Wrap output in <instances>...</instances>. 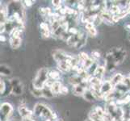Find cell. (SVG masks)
Segmentation results:
<instances>
[{"label":"cell","instance_id":"cell-48","mask_svg":"<svg viewBox=\"0 0 130 121\" xmlns=\"http://www.w3.org/2000/svg\"><path fill=\"white\" fill-rule=\"evenodd\" d=\"M129 78H130V75H129Z\"/></svg>","mask_w":130,"mask_h":121},{"label":"cell","instance_id":"cell-27","mask_svg":"<svg viewBox=\"0 0 130 121\" xmlns=\"http://www.w3.org/2000/svg\"><path fill=\"white\" fill-rule=\"evenodd\" d=\"M61 22L60 20H54L53 22H52V23L50 24V28H51V32L52 33L53 32H55V31L57 29H58L61 27Z\"/></svg>","mask_w":130,"mask_h":121},{"label":"cell","instance_id":"cell-39","mask_svg":"<svg viewBox=\"0 0 130 121\" xmlns=\"http://www.w3.org/2000/svg\"><path fill=\"white\" fill-rule=\"evenodd\" d=\"M85 28H86V29L88 31L90 29L95 28V25H94V24H92V23H87V24H86V25H85Z\"/></svg>","mask_w":130,"mask_h":121},{"label":"cell","instance_id":"cell-25","mask_svg":"<svg viewBox=\"0 0 130 121\" xmlns=\"http://www.w3.org/2000/svg\"><path fill=\"white\" fill-rule=\"evenodd\" d=\"M89 118L91 119L92 121H104V119H103V118L101 117V116L99 115L95 111H92L90 112L89 114Z\"/></svg>","mask_w":130,"mask_h":121},{"label":"cell","instance_id":"cell-47","mask_svg":"<svg viewBox=\"0 0 130 121\" xmlns=\"http://www.w3.org/2000/svg\"><path fill=\"white\" fill-rule=\"evenodd\" d=\"M56 121H61V120H56Z\"/></svg>","mask_w":130,"mask_h":121},{"label":"cell","instance_id":"cell-5","mask_svg":"<svg viewBox=\"0 0 130 121\" xmlns=\"http://www.w3.org/2000/svg\"><path fill=\"white\" fill-rule=\"evenodd\" d=\"M11 94L15 95H20L23 93V84H22L21 81L17 78H12L11 80Z\"/></svg>","mask_w":130,"mask_h":121},{"label":"cell","instance_id":"cell-38","mask_svg":"<svg viewBox=\"0 0 130 121\" xmlns=\"http://www.w3.org/2000/svg\"><path fill=\"white\" fill-rule=\"evenodd\" d=\"M61 1H59V0H57V1L56 0H53V1H52V4L57 8L61 7Z\"/></svg>","mask_w":130,"mask_h":121},{"label":"cell","instance_id":"cell-3","mask_svg":"<svg viewBox=\"0 0 130 121\" xmlns=\"http://www.w3.org/2000/svg\"><path fill=\"white\" fill-rule=\"evenodd\" d=\"M53 59H54L55 61H57V63L66 61V62H68L70 65L71 60H72L74 57L70 55H68L67 53H66L62 50H55L53 53Z\"/></svg>","mask_w":130,"mask_h":121},{"label":"cell","instance_id":"cell-14","mask_svg":"<svg viewBox=\"0 0 130 121\" xmlns=\"http://www.w3.org/2000/svg\"><path fill=\"white\" fill-rule=\"evenodd\" d=\"M124 80V77L121 74H116L113 76V78H111V82L112 83L113 86H117L119 84H121L123 83Z\"/></svg>","mask_w":130,"mask_h":121},{"label":"cell","instance_id":"cell-22","mask_svg":"<svg viewBox=\"0 0 130 121\" xmlns=\"http://www.w3.org/2000/svg\"><path fill=\"white\" fill-rule=\"evenodd\" d=\"M89 82H90V84H91V86L98 87H100L101 85L103 84L101 79L98 78H95V77H93L91 78H90Z\"/></svg>","mask_w":130,"mask_h":121},{"label":"cell","instance_id":"cell-8","mask_svg":"<svg viewBox=\"0 0 130 121\" xmlns=\"http://www.w3.org/2000/svg\"><path fill=\"white\" fill-rule=\"evenodd\" d=\"M116 65V64L114 61V58H113L112 55L111 54V53H108L106 56V58H105V68H106V70L111 71V70H114Z\"/></svg>","mask_w":130,"mask_h":121},{"label":"cell","instance_id":"cell-24","mask_svg":"<svg viewBox=\"0 0 130 121\" xmlns=\"http://www.w3.org/2000/svg\"><path fill=\"white\" fill-rule=\"evenodd\" d=\"M42 92H43V96L47 98H53V94L51 91L50 87H44L43 89H42Z\"/></svg>","mask_w":130,"mask_h":121},{"label":"cell","instance_id":"cell-4","mask_svg":"<svg viewBox=\"0 0 130 121\" xmlns=\"http://www.w3.org/2000/svg\"><path fill=\"white\" fill-rule=\"evenodd\" d=\"M110 53H111V54L112 55L116 65H120L123 63L125 57H126V52L120 48H114L112 50H111Z\"/></svg>","mask_w":130,"mask_h":121},{"label":"cell","instance_id":"cell-7","mask_svg":"<svg viewBox=\"0 0 130 121\" xmlns=\"http://www.w3.org/2000/svg\"><path fill=\"white\" fill-rule=\"evenodd\" d=\"M113 85L111 82V81H106V82H103V84L100 87V93L103 95V96L104 97L107 94H108L113 91Z\"/></svg>","mask_w":130,"mask_h":121},{"label":"cell","instance_id":"cell-11","mask_svg":"<svg viewBox=\"0 0 130 121\" xmlns=\"http://www.w3.org/2000/svg\"><path fill=\"white\" fill-rule=\"evenodd\" d=\"M80 40V32L77 35H71L70 37L66 40V43L69 46H74L75 47L76 44Z\"/></svg>","mask_w":130,"mask_h":121},{"label":"cell","instance_id":"cell-9","mask_svg":"<svg viewBox=\"0 0 130 121\" xmlns=\"http://www.w3.org/2000/svg\"><path fill=\"white\" fill-rule=\"evenodd\" d=\"M19 113L23 119H31L33 114L32 111H31L28 107L22 105L19 107Z\"/></svg>","mask_w":130,"mask_h":121},{"label":"cell","instance_id":"cell-18","mask_svg":"<svg viewBox=\"0 0 130 121\" xmlns=\"http://www.w3.org/2000/svg\"><path fill=\"white\" fill-rule=\"evenodd\" d=\"M83 96V98H85V99L89 101V102H94V101L97 100V98L95 97V95H94V93L90 89L87 90L86 92L84 93V95Z\"/></svg>","mask_w":130,"mask_h":121},{"label":"cell","instance_id":"cell-26","mask_svg":"<svg viewBox=\"0 0 130 121\" xmlns=\"http://www.w3.org/2000/svg\"><path fill=\"white\" fill-rule=\"evenodd\" d=\"M48 78L53 80L54 82H56V81H58L60 79V74L57 72V71H55V70H53V71H50L48 74Z\"/></svg>","mask_w":130,"mask_h":121},{"label":"cell","instance_id":"cell-45","mask_svg":"<svg viewBox=\"0 0 130 121\" xmlns=\"http://www.w3.org/2000/svg\"><path fill=\"white\" fill-rule=\"evenodd\" d=\"M85 121H92V119H90V118H87Z\"/></svg>","mask_w":130,"mask_h":121},{"label":"cell","instance_id":"cell-30","mask_svg":"<svg viewBox=\"0 0 130 121\" xmlns=\"http://www.w3.org/2000/svg\"><path fill=\"white\" fill-rule=\"evenodd\" d=\"M89 57L88 55L86 53H84V52H82V53H80L79 54H78V59L81 61L82 62H84V61H86L87 59H89Z\"/></svg>","mask_w":130,"mask_h":121},{"label":"cell","instance_id":"cell-15","mask_svg":"<svg viewBox=\"0 0 130 121\" xmlns=\"http://www.w3.org/2000/svg\"><path fill=\"white\" fill-rule=\"evenodd\" d=\"M86 43H87V34L83 32H80V40L78 42V44L75 45L74 48L76 49L81 48L86 44Z\"/></svg>","mask_w":130,"mask_h":121},{"label":"cell","instance_id":"cell-19","mask_svg":"<svg viewBox=\"0 0 130 121\" xmlns=\"http://www.w3.org/2000/svg\"><path fill=\"white\" fill-rule=\"evenodd\" d=\"M61 87H62V85H61V83L59 82V81L53 82L52 87H50V89H51V91H52L53 95H57V94H60Z\"/></svg>","mask_w":130,"mask_h":121},{"label":"cell","instance_id":"cell-33","mask_svg":"<svg viewBox=\"0 0 130 121\" xmlns=\"http://www.w3.org/2000/svg\"><path fill=\"white\" fill-rule=\"evenodd\" d=\"M41 34H42V37H43L44 38H48V37L51 36V34H52V32H51V30L41 31Z\"/></svg>","mask_w":130,"mask_h":121},{"label":"cell","instance_id":"cell-34","mask_svg":"<svg viewBox=\"0 0 130 121\" xmlns=\"http://www.w3.org/2000/svg\"><path fill=\"white\" fill-rule=\"evenodd\" d=\"M79 32V31L75 28H70V29L68 30V33L71 36V35H77Z\"/></svg>","mask_w":130,"mask_h":121},{"label":"cell","instance_id":"cell-35","mask_svg":"<svg viewBox=\"0 0 130 121\" xmlns=\"http://www.w3.org/2000/svg\"><path fill=\"white\" fill-rule=\"evenodd\" d=\"M91 56H92V58H93L94 60H97L98 58L100 57V52H99V51L95 50V51H93L91 53Z\"/></svg>","mask_w":130,"mask_h":121},{"label":"cell","instance_id":"cell-1","mask_svg":"<svg viewBox=\"0 0 130 121\" xmlns=\"http://www.w3.org/2000/svg\"><path fill=\"white\" fill-rule=\"evenodd\" d=\"M48 74H49L48 70L46 68H42L40 70L33 80V83H32L33 87L38 90H42L45 87V84L49 78Z\"/></svg>","mask_w":130,"mask_h":121},{"label":"cell","instance_id":"cell-21","mask_svg":"<svg viewBox=\"0 0 130 121\" xmlns=\"http://www.w3.org/2000/svg\"><path fill=\"white\" fill-rule=\"evenodd\" d=\"M93 65H95V60L93 58H89L86 61L83 62V68L84 70H90Z\"/></svg>","mask_w":130,"mask_h":121},{"label":"cell","instance_id":"cell-23","mask_svg":"<svg viewBox=\"0 0 130 121\" xmlns=\"http://www.w3.org/2000/svg\"><path fill=\"white\" fill-rule=\"evenodd\" d=\"M0 73H1V75H4V76H8L11 75V70L9 68V67L6 65H1V69H0Z\"/></svg>","mask_w":130,"mask_h":121},{"label":"cell","instance_id":"cell-12","mask_svg":"<svg viewBox=\"0 0 130 121\" xmlns=\"http://www.w3.org/2000/svg\"><path fill=\"white\" fill-rule=\"evenodd\" d=\"M84 84H86V82H83L82 84L74 87L73 93L75 95H84V93L87 91V89H86V87H85Z\"/></svg>","mask_w":130,"mask_h":121},{"label":"cell","instance_id":"cell-10","mask_svg":"<svg viewBox=\"0 0 130 121\" xmlns=\"http://www.w3.org/2000/svg\"><path fill=\"white\" fill-rule=\"evenodd\" d=\"M100 15L101 17L103 22H105V23L107 24H114L113 21H112V15H111L107 11H101Z\"/></svg>","mask_w":130,"mask_h":121},{"label":"cell","instance_id":"cell-41","mask_svg":"<svg viewBox=\"0 0 130 121\" xmlns=\"http://www.w3.org/2000/svg\"><path fill=\"white\" fill-rule=\"evenodd\" d=\"M24 3H25V5L27 7H31L33 4V1H31V0H26Z\"/></svg>","mask_w":130,"mask_h":121},{"label":"cell","instance_id":"cell-43","mask_svg":"<svg viewBox=\"0 0 130 121\" xmlns=\"http://www.w3.org/2000/svg\"><path fill=\"white\" fill-rule=\"evenodd\" d=\"M125 28H126L128 31H130V24H126V25H125Z\"/></svg>","mask_w":130,"mask_h":121},{"label":"cell","instance_id":"cell-37","mask_svg":"<svg viewBox=\"0 0 130 121\" xmlns=\"http://www.w3.org/2000/svg\"><path fill=\"white\" fill-rule=\"evenodd\" d=\"M68 92H69V90H68V88H67L66 87H65V86H62L61 87V91H60L61 94H62V95H67V94H68Z\"/></svg>","mask_w":130,"mask_h":121},{"label":"cell","instance_id":"cell-40","mask_svg":"<svg viewBox=\"0 0 130 121\" xmlns=\"http://www.w3.org/2000/svg\"><path fill=\"white\" fill-rule=\"evenodd\" d=\"M120 18L119 17L118 15H112V21H113V23H117V22L120 20Z\"/></svg>","mask_w":130,"mask_h":121},{"label":"cell","instance_id":"cell-16","mask_svg":"<svg viewBox=\"0 0 130 121\" xmlns=\"http://www.w3.org/2000/svg\"><path fill=\"white\" fill-rule=\"evenodd\" d=\"M9 42H10V45L13 49H16L21 45V38L11 37Z\"/></svg>","mask_w":130,"mask_h":121},{"label":"cell","instance_id":"cell-42","mask_svg":"<svg viewBox=\"0 0 130 121\" xmlns=\"http://www.w3.org/2000/svg\"><path fill=\"white\" fill-rule=\"evenodd\" d=\"M0 40H1V41H2V42H5L7 39H6L5 37H4V36H2V35H1V37H0Z\"/></svg>","mask_w":130,"mask_h":121},{"label":"cell","instance_id":"cell-17","mask_svg":"<svg viewBox=\"0 0 130 121\" xmlns=\"http://www.w3.org/2000/svg\"><path fill=\"white\" fill-rule=\"evenodd\" d=\"M105 70H106V68H105L104 66L98 65V66L96 67L95 70L94 71V73H93L94 77L98 78H101L103 77V75L104 74Z\"/></svg>","mask_w":130,"mask_h":121},{"label":"cell","instance_id":"cell-6","mask_svg":"<svg viewBox=\"0 0 130 121\" xmlns=\"http://www.w3.org/2000/svg\"><path fill=\"white\" fill-rule=\"evenodd\" d=\"M1 115L3 116V119L6 120L7 119V118H9L12 114L13 111V108L12 106L8 103V102H3L1 105Z\"/></svg>","mask_w":130,"mask_h":121},{"label":"cell","instance_id":"cell-32","mask_svg":"<svg viewBox=\"0 0 130 121\" xmlns=\"http://www.w3.org/2000/svg\"><path fill=\"white\" fill-rule=\"evenodd\" d=\"M40 28H41V31L51 30V29H49V28H48V24L47 23H45V22H42V23H41V24H40Z\"/></svg>","mask_w":130,"mask_h":121},{"label":"cell","instance_id":"cell-2","mask_svg":"<svg viewBox=\"0 0 130 121\" xmlns=\"http://www.w3.org/2000/svg\"><path fill=\"white\" fill-rule=\"evenodd\" d=\"M34 115L39 117H44L46 119H53V113L48 107L42 103H37L34 107Z\"/></svg>","mask_w":130,"mask_h":121},{"label":"cell","instance_id":"cell-29","mask_svg":"<svg viewBox=\"0 0 130 121\" xmlns=\"http://www.w3.org/2000/svg\"><path fill=\"white\" fill-rule=\"evenodd\" d=\"M95 111V112L100 115V116H101V117L103 118L104 117V115H105V110H104L101 107H99V106H97L95 108V110H94Z\"/></svg>","mask_w":130,"mask_h":121},{"label":"cell","instance_id":"cell-46","mask_svg":"<svg viewBox=\"0 0 130 121\" xmlns=\"http://www.w3.org/2000/svg\"><path fill=\"white\" fill-rule=\"evenodd\" d=\"M129 39H130V34H129Z\"/></svg>","mask_w":130,"mask_h":121},{"label":"cell","instance_id":"cell-28","mask_svg":"<svg viewBox=\"0 0 130 121\" xmlns=\"http://www.w3.org/2000/svg\"><path fill=\"white\" fill-rule=\"evenodd\" d=\"M31 92H32V95L37 97V98H40V97H42L43 96V92H42V90H38V89H36L35 87H32L31 88Z\"/></svg>","mask_w":130,"mask_h":121},{"label":"cell","instance_id":"cell-31","mask_svg":"<svg viewBox=\"0 0 130 121\" xmlns=\"http://www.w3.org/2000/svg\"><path fill=\"white\" fill-rule=\"evenodd\" d=\"M6 82H4L3 80H1V82H0V93H1V95H4L6 92Z\"/></svg>","mask_w":130,"mask_h":121},{"label":"cell","instance_id":"cell-36","mask_svg":"<svg viewBox=\"0 0 130 121\" xmlns=\"http://www.w3.org/2000/svg\"><path fill=\"white\" fill-rule=\"evenodd\" d=\"M87 32H88L89 35L91 36V37H95V36L97 35V30H96L95 28H93L91 29H90V30L87 31Z\"/></svg>","mask_w":130,"mask_h":121},{"label":"cell","instance_id":"cell-20","mask_svg":"<svg viewBox=\"0 0 130 121\" xmlns=\"http://www.w3.org/2000/svg\"><path fill=\"white\" fill-rule=\"evenodd\" d=\"M58 68L62 72H69V71L72 69L71 65L68 63V62H61V63H58Z\"/></svg>","mask_w":130,"mask_h":121},{"label":"cell","instance_id":"cell-44","mask_svg":"<svg viewBox=\"0 0 130 121\" xmlns=\"http://www.w3.org/2000/svg\"><path fill=\"white\" fill-rule=\"evenodd\" d=\"M23 121H34L32 119H23Z\"/></svg>","mask_w":130,"mask_h":121},{"label":"cell","instance_id":"cell-13","mask_svg":"<svg viewBox=\"0 0 130 121\" xmlns=\"http://www.w3.org/2000/svg\"><path fill=\"white\" fill-rule=\"evenodd\" d=\"M69 82H70V84L72 85V86L75 87V86H78V85L82 84L83 82V79L78 74L73 75V76H71V77H70Z\"/></svg>","mask_w":130,"mask_h":121}]
</instances>
